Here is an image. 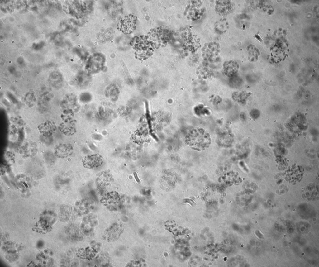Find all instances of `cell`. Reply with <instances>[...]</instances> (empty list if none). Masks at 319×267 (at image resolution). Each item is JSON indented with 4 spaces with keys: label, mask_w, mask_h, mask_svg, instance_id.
<instances>
[{
    "label": "cell",
    "mask_w": 319,
    "mask_h": 267,
    "mask_svg": "<svg viewBox=\"0 0 319 267\" xmlns=\"http://www.w3.org/2000/svg\"><path fill=\"white\" fill-rule=\"evenodd\" d=\"M40 132L45 137L51 136L56 131V125L51 122H45L40 125L38 127Z\"/></svg>",
    "instance_id": "277c9868"
},
{
    "label": "cell",
    "mask_w": 319,
    "mask_h": 267,
    "mask_svg": "<svg viewBox=\"0 0 319 267\" xmlns=\"http://www.w3.org/2000/svg\"><path fill=\"white\" fill-rule=\"evenodd\" d=\"M223 66L225 74L228 77L232 76L236 74L238 71L239 67L237 63L232 60L225 61Z\"/></svg>",
    "instance_id": "5b68a950"
},
{
    "label": "cell",
    "mask_w": 319,
    "mask_h": 267,
    "mask_svg": "<svg viewBox=\"0 0 319 267\" xmlns=\"http://www.w3.org/2000/svg\"><path fill=\"white\" fill-rule=\"evenodd\" d=\"M73 150V146L69 144L60 143L54 149L56 156L59 158H65L71 155Z\"/></svg>",
    "instance_id": "3957f363"
},
{
    "label": "cell",
    "mask_w": 319,
    "mask_h": 267,
    "mask_svg": "<svg viewBox=\"0 0 319 267\" xmlns=\"http://www.w3.org/2000/svg\"><path fill=\"white\" fill-rule=\"evenodd\" d=\"M215 9L220 15H225L232 12L234 9V4L229 0H217L215 2Z\"/></svg>",
    "instance_id": "7a4b0ae2"
},
{
    "label": "cell",
    "mask_w": 319,
    "mask_h": 267,
    "mask_svg": "<svg viewBox=\"0 0 319 267\" xmlns=\"http://www.w3.org/2000/svg\"><path fill=\"white\" fill-rule=\"evenodd\" d=\"M59 128L63 134L67 136L74 134L76 131L75 129L73 127L64 124L60 125Z\"/></svg>",
    "instance_id": "ba28073f"
},
{
    "label": "cell",
    "mask_w": 319,
    "mask_h": 267,
    "mask_svg": "<svg viewBox=\"0 0 319 267\" xmlns=\"http://www.w3.org/2000/svg\"><path fill=\"white\" fill-rule=\"evenodd\" d=\"M97 178L98 187L103 189L106 187L112 180L111 175L107 171L101 172L98 174Z\"/></svg>",
    "instance_id": "8992f818"
},
{
    "label": "cell",
    "mask_w": 319,
    "mask_h": 267,
    "mask_svg": "<svg viewBox=\"0 0 319 267\" xmlns=\"http://www.w3.org/2000/svg\"><path fill=\"white\" fill-rule=\"evenodd\" d=\"M133 175L136 182L138 183H140V181L136 173V172H134L133 173Z\"/></svg>",
    "instance_id": "9c48e42d"
},
{
    "label": "cell",
    "mask_w": 319,
    "mask_h": 267,
    "mask_svg": "<svg viewBox=\"0 0 319 267\" xmlns=\"http://www.w3.org/2000/svg\"><path fill=\"white\" fill-rule=\"evenodd\" d=\"M229 24L226 18H221L215 24V29L216 31L219 34L224 33L228 29Z\"/></svg>",
    "instance_id": "52a82bcc"
},
{
    "label": "cell",
    "mask_w": 319,
    "mask_h": 267,
    "mask_svg": "<svg viewBox=\"0 0 319 267\" xmlns=\"http://www.w3.org/2000/svg\"><path fill=\"white\" fill-rule=\"evenodd\" d=\"M83 166L85 168L92 169L102 165L103 163V158L99 154L87 155L82 159Z\"/></svg>",
    "instance_id": "6da1fadb"
}]
</instances>
